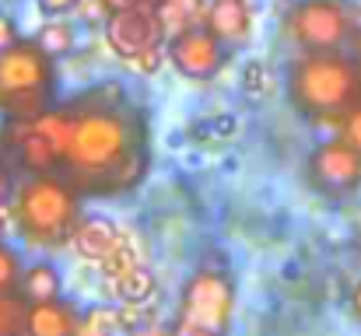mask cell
I'll use <instances>...</instances> for the list:
<instances>
[{"instance_id": "1", "label": "cell", "mask_w": 361, "mask_h": 336, "mask_svg": "<svg viewBox=\"0 0 361 336\" xmlns=\"http://www.w3.org/2000/svg\"><path fill=\"white\" fill-rule=\"evenodd\" d=\"M35 126L56 144L60 151V175H67L81 197L85 193H102L109 197L113 175L120 161L144 144L140 119L126 106H95L88 99L74 102H56L49 112L35 119Z\"/></svg>"}, {"instance_id": "2", "label": "cell", "mask_w": 361, "mask_h": 336, "mask_svg": "<svg viewBox=\"0 0 361 336\" xmlns=\"http://www.w3.org/2000/svg\"><path fill=\"white\" fill-rule=\"evenodd\" d=\"M288 99L312 123H341L361 99V67L344 49L298 53L288 67Z\"/></svg>"}, {"instance_id": "3", "label": "cell", "mask_w": 361, "mask_h": 336, "mask_svg": "<svg viewBox=\"0 0 361 336\" xmlns=\"http://www.w3.org/2000/svg\"><path fill=\"white\" fill-rule=\"evenodd\" d=\"M7 207H11V224L21 231L28 245L53 249L71 238L81 218V189L60 172L25 175L14 186Z\"/></svg>"}, {"instance_id": "4", "label": "cell", "mask_w": 361, "mask_h": 336, "mask_svg": "<svg viewBox=\"0 0 361 336\" xmlns=\"http://www.w3.org/2000/svg\"><path fill=\"white\" fill-rule=\"evenodd\" d=\"M56 106V60L46 56L35 39L0 53V112L4 119L35 123Z\"/></svg>"}, {"instance_id": "5", "label": "cell", "mask_w": 361, "mask_h": 336, "mask_svg": "<svg viewBox=\"0 0 361 336\" xmlns=\"http://www.w3.org/2000/svg\"><path fill=\"white\" fill-rule=\"evenodd\" d=\"M284 32L298 53H334L358 39V14L348 0H295Z\"/></svg>"}, {"instance_id": "6", "label": "cell", "mask_w": 361, "mask_h": 336, "mask_svg": "<svg viewBox=\"0 0 361 336\" xmlns=\"http://www.w3.org/2000/svg\"><path fill=\"white\" fill-rule=\"evenodd\" d=\"M235 312V287L228 273L218 270H197L183 291H179V309H176V333H214L225 336L232 326Z\"/></svg>"}, {"instance_id": "7", "label": "cell", "mask_w": 361, "mask_h": 336, "mask_svg": "<svg viewBox=\"0 0 361 336\" xmlns=\"http://www.w3.org/2000/svg\"><path fill=\"white\" fill-rule=\"evenodd\" d=\"M305 175H309V186L319 197L344 200V197L361 189V154L344 137H330V140H323L309 151Z\"/></svg>"}, {"instance_id": "8", "label": "cell", "mask_w": 361, "mask_h": 336, "mask_svg": "<svg viewBox=\"0 0 361 336\" xmlns=\"http://www.w3.org/2000/svg\"><path fill=\"white\" fill-rule=\"evenodd\" d=\"M228 46L200 21L179 35H172L165 42V56L169 63L176 67V74H183L186 81H197V85H207L221 74V67L228 63Z\"/></svg>"}, {"instance_id": "9", "label": "cell", "mask_w": 361, "mask_h": 336, "mask_svg": "<svg viewBox=\"0 0 361 336\" xmlns=\"http://www.w3.org/2000/svg\"><path fill=\"white\" fill-rule=\"evenodd\" d=\"M106 42L126 63H137L144 53L165 46V35H161L158 18H154V7L133 4V7L113 11L109 21H106Z\"/></svg>"}, {"instance_id": "10", "label": "cell", "mask_w": 361, "mask_h": 336, "mask_svg": "<svg viewBox=\"0 0 361 336\" xmlns=\"http://www.w3.org/2000/svg\"><path fill=\"white\" fill-rule=\"evenodd\" d=\"M123 231L116 221H109V218H102V214H81L78 224H74V231H71V249L85 259V263H92V266H102L113 252H116V245L123 242Z\"/></svg>"}, {"instance_id": "11", "label": "cell", "mask_w": 361, "mask_h": 336, "mask_svg": "<svg viewBox=\"0 0 361 336\" xmlns=\"http://www.w3.org/2000/svg\"><path fill=\"white\" fill-rule=\"evenodd\" d=\"M204 25L228 49H242L252 39V7H249V0H207Z\"/></svg>"}, {"instance_id": "12", "label": "cell", "mask_w": 361, "mask_h": 336, "mask_svg": "<svg viewBox=\"0 0 361 336\" xmlns=\"http://www.w3.org/2000/svg\"><path fill=\"white\" fill-rule=\"evenodd\" d=\"M78 319H81V312L67 298L39 301V305H28L25 336H74Z\"/></svg>"}, {"instance_id": "13", "label": "cell", "mask_w": 361, "mask_h": 336, "mask_svg": "<svg viewBox=\"0 0 361 336\" xmlns=\"http://www.w3.org/2000/svg\"><path fill=\"white\" fill-rule=\"evenodd\" d=\"M60 291H63V273H60V270H56L49 259H39V263L25 266L18 294H21L28 305L53 301V298H60Z\"/></svg>"}, {"instance_id": "14", "label": "cell", "mask_w": 361, "mask_h": 336, "mask_svg": "<svg viewBox=\"0 0 361 336\" xmlns=\"http://www.w3.org/2000/svg\"><path fill=\"white\" fill-rule=\"evenodd\" d=\"M204 11H207V0H158L154 4V18L161 25V35L165 42L193 25L204 21Z\"/></svg>"}, {"instance_id": "15", "label": "cell", "mask_w": 361, "mask_h": 336, "mask_svg": "<svg viewBox=\"0 0 361 336\" xmlns=\"http://www.w3.org/2000/svg\"><path fill=\"white\" fill-rule=\"evenodd\" d=\"M109 291L116 294V301H154V291H158L154 270L147 263H137L109 280Z\"/></svg>"}, {"instance_id": "16", "label": "cell", "mask_w": 361, "mask_h": 336, "mask_svg": "<svg viewBox=\"0 0 361 336\" xmlns=\"http://www.w3.org/2000/svg\"><path fill=\"white\" fill-rule=\"evenodd\" d=\"M35 46L60 63L78 49V28L67 18H46V25L35 32Z\"/></svg>"}, {"instance_id": "17", "label": "cell", "mask_w": 361, "mask_h": 336, "mask_svg": "<svg viewBox=\"0 0 361 336\" xmlns=\"http://www.w3.org/2000/svg\"><path fill=\"white\" fill-rule=\"evenodd\" d=\"M239 88L249 102H267L277 92V74H274L270 60H263V56L245 60L242 63V74H239Z\"/></svg>"}, {"instance_id": "18", "label": "cell", "mask_w": 361, "mask_h": 336, "mask_svg": "<svg viewBox=\"0 0 361 336\" xmlns=\"http://www.w3.org/2000/svg\"><path fill=\"white\" fill-rule=\"evenodd\" d=\"M123 333V323H120V309L113 305H92L81 312L78 319V330L74 336H116Z\"/></svg>"}, {"instance_id": "19", "label": "cell", "mask_w": 361, "mask_h": 336, "mask_svg": "<svg viewBox=\"0 0 361 336\" xmlns=\"http://www.w3.org/2000/svg\"><path fill=\"white\" fill-rule=\"evenodd\" d=\"M28 301L21 294H0V336H25Z\"/></svg>"}, {"instance_id": "20", "label": "cell", "mask_w": 361, "mask_h": 336, "mask_svg": "<svg viewBox=\"0 0 361 336\" xmlns=\"http://www.w3.org/2000/svg\"><path fill=\"white\" fill-rule=\"evenodd\" d=\"M21 273H25V263H21V252L0 238V294H18L21 287Z\"/></svg>"}, {"instance_id": "21", "label": "cell", "mask_w": 361, "mask_h": 336, "mask_svg": "<svg viewBox=\"0 0 361 336\" xmlns=\"http://www.w3.org/2000/svg\"><path fill=\"white\" fill-rule=\"evenodd\" d=\"M341 137H344V140L361 154V99L348 109V116L341 119Z\"/></svg>"}, {"instance_id": "22", "label": "cell", "mask_w": 361, "mask_h": 336, "mask_svg": "<svg viewBox=\"0 0 361 336\" xmlns=\"http://www.w3.org/2000/svg\"><path fill=\"white\" fill-rule=\"evenodd\" d=\"M235 130H239V119L228 116V112H221V116H214V119L204 123V133H207L211 140H232Z\"/></svg>"}, {"instance_id": "23", "label": "cell", "mask_w": 361, "mask_h": 336, "mask_svg": "<svg viewBox=\"0 0 361 336\" xmlns=\"http://www.w3.org/2000/svg\"><path fill=\"white\" fill-rule=\"evenodd\" d=\"M74 14H78V18H85L88 25H102V28H106V21H109V14H113V11H109V4H106V0H81Z\"/></svg>"}, {"instance_id": "24", "label": "cell", "mask_w": 361, "mask_h": 336, "mask_svg": "<svg viewBox=\"0 0 361 336\" xmlns=\"http://www.w3.org/2000/svg\"><path fill=\"white\" fill-rule=\"evenodd\" d=\"M18 42H21L18 21H14L7 11H0V53H4V49H11V46H18Z\"/></svg>"}, {"instance_id": "25", "label": "cell", "mask_w": 361, "mask_h": 336, "mask_svg": "<svg viewBox=\"0 0 361 336\" xmlns=\"http://www.w3.org/2000/svg\"><path fill=\"white\" fill-rule=\"evenodd\" d=\"M78 4H81V0H35V7H39L46 18H67V14L78 11Z\"/></svg>"}, {"instance_id": "26", "label": "cell", "mask_w": 361, "mask_h": 336, "mask_svg": "<svg viewBox=\"0 0 361 336\" xmlns=\"http://www.w3.org/2000/svg\"><path fill=\"white\" fill-rule=\"evenodd\" d=\"M130 336H179V333H176V326L169 330V326H161V323H151V326H140V330H133Z\"/></svg>"}, {"instance_id": "27", "label": "cell", "mask_w": 361, "mask_h": 336, "mask_svg": "<svg viewBox=\"0 0 361 336\" xmlns=\"http://www.w3.org/2000/svg\"><path fill=\"white\" fill-rule=\"evenodd\" d=\"M7 221H11V207H7V204H0V238H4V228H7Z\"/></svg>"}, {"instance_id": "28", "label": "cell", "mask_w": 361, "mask_h": 336, "mask_svg": "<svg viewBox=\"0 0 361 336\" xmlns=\"http://www.w3.org/2000/svg\"><path fill=\"white\" fill-rule=\"evenodd\" d=\"M351 309H355V316L361 319V284L355 287V294H351Z\"/></svg>"}, {"instance_id": "29", "label": "cell", "mask_w": 361, "mask_h": 336, "mask_svg": "<svg viewBox=\"0 0 361 336\" xmlns=\"http://www.w3.org/2000/svg\"><path fill=\"white\" fill-rule=\"evenodd\" d=\"M109 11H123V7H133V0H106Z\"/></svg>"}, {"instance_id": "30", "label": "cell", "mask_w": 361, "mask_h": 336, "mask_svg": "<svg viewBox=\"0 0 361 336\" xmlns=\"http://www.w3.org/2000/svg\"><path fill=\"white\" fill-rule=\"evenodd\" d=\"M133 4H144V7H154L158 0H133Z\"/></svg>"}, {"instance_id": "31", "label": "cell", "mask_w": 361, "mask_h": 336, "mask_svg": "<svg viewBox=\"0 0 361 336\" xmlns=\"http://www.w3.org/2000/svg\"><path fill=\"white\" fill-rule=\"evenodd\" d=\"M355 60H358V67H361V35H358V56Z\"/></svg>"}, {"instance_id": "32", "label": "cell", "mask_w": 361, "mask_h": 336, "mask_svg": "<svg viewBox=\"0 0 361 336\" xmlns=\"http://www.w3.org/2000/svg\"><path fill=\"white\" fill-rule=\"evenodd\" d=\"M186 336H214V333H186Z\"/></svg>"}, {"instance_id": "33", "label": "cell", "mask_w": 361, "mask_h": 336, "mask_svg": "<svg viewBox=\"0 0 361 336\" xmlns=\"http://www.w3.org/2000/svg\"><path fill=\"white\" fill-rule=\"evenodd\" d=\"M0 4H11V0H0Z\"/></svg>"}]
</instances>
